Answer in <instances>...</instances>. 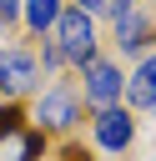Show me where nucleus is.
I'll return each instance as SVG.
<instances>
[{
    "label": "nucleus",
    "instance_id": "39448f33",
    "mask_svg": "<svg viewBox=\"0 0 156 161\" xmlns=\"http://www.w3.org/2000/svg\"><path fill=\"white\" fill-rule=\"evenodd\" d=\"M35 121H40V126H50V131H65V126L75 121V96H70L65 86L45 91V96H40V106H35Z\"/></svg>",
    "mask_w": 156,
    "mask_h": 161
},
{
    "label": "nucleus",
    "instance_id": "9d476101",
    "mask_svg": "<svg viewBox=\"0 0 156 161\" xmlns=\"http://www.w3.org/2000/svg\"><path fill=\"white\" fill-rule=\"evenodd\" d=\"M75 10L81 15H111V20H121L131 10V0H75Z\"/></svg>",
    "mask_w": 156,
    "mask_h": 161
},
{
    "label": "nucleus",
    "instance_id": "f257e3e1",
    "mask_svg": "<svg viewBox=\"0 0 156 161\" xmlns=\"http://www.w3.org/2000/svg\"><path fill=\"white\" fill-rule=\"evenodd\" d=\"M50 30H55V50H60V60H75V65L96 60V30H91V15H81V10H60Z\"/></svg>",
    "mask_w": 156,
    "mask_h": 161
},
{
    "label": "nucleus",
    "instance_id": "1a4fd4ad",
    "mask_svg": "<svg viewBox=\"0 0 156 161\" xmlns=\"http://www.w3.org/2000/svg\"><path fill=\"white\" fill-rule=\"evenodd\" d=\"M55 15H60V0H25V25L35 35H45L55 25Z\"/></svg>",
    "mask_w": 156,
    "mask_h": 161
},
{
    "label": "nucleus",
    "instance_id": "f03ea898",
    "mask_svg": "<svg viewBox=\"0 0 156 161\" xmlns=\"http://www.w3.org/2000/svg\"><path fill=\"white\" fill-rule=\"evenodd\" d=\"M0 161H40V136L20 121L15 106L0 111Z\"/></svg>",
    "mask_w": 156,
    "mask_h": 161
},
{
    "label": "nucleus",
    "instance_id": "7ed1b4c3",
    "mask_svg": "<svg viewBox=\"0 0 156 161\" xmlns=\"http://www.w3.org/2000/svg\"><path fill=\"white\" fill-rule=\"evenodd\" d=\"M121 70L116 65H106V60H86V101L91 106H101V111H111L116 101H121Z\"/></svg>",
    "mask_w": 156,
    "mask_h": 161
},
{
    "label": "nucleus",
    "instance_id": "20e7f679",
    "mask_svg": "<svg viewBox=\"0 0 156 161\" xmlns=\"http://www.w3.org/2000/svg\"><path fill=\"white\" fill-rule=\"evenodd\" d=\"M35 86V60L25 50H0V91L5 96H25Z\"/></svg>",
    "mask_w": 156,
    "mask_h": 161
},
{
    "label": "nucleus",
    "instance_id": "423d86ee",
    "mask_svg": "<svg viewBox=\"0 0 156 161\" xmlns=\"http://www.w3.org/2000/svg\"><path fill=\"white\" fill-rule=\"evenodd\" d=\"M131 131H136V126H131V116H126L121 106H111V111L96 116V141H101L106 151H126V146H131Z\"/></svg>",
    "mask_w": 156,
    "mask_h": 161
},
{
    "label": "nucleus",
    "instance_id": "6e6552de",
    "mask_svg": "<svg viewBox=\"0 0 156 161\" xmlns=\"http://www.w3.org/2000/svg\"><path fill=\"white\" fill-rule=\"evenodd\" d=\"M116 45L131 55V50H141L146 45V15H136V10H126L121 20H116Z\"/></svg>",
    "mask_w": 156,
    "mask_h": 161
},
{
    "label": "nucleus",
    "instance_id": "0eeeda50",
    "mask_svg": "<svg viewBox=\"0 0 156 161\" xmlns=\"http://www.w3.org/2000/svg\"><path fill=\"white\" fill-rule=\"evenodd\" d=\"M126 96H131V106H156V55H146L136 65V75L126 80Z\"/></svg>",
    "mask_w": 156,
    "mask_h": 161
}]
</instances>
